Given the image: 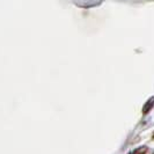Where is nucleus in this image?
Instances as JSON below:
<instances>
[{
	"label": "nucleus",
	"mask_w": 154,
	"mask_h": 154,
	"mask_svg": "<svg viewBox=\"0 0 154 154\" xmlns=\"http://www.w3.org/2000/svg\"><path fill=\"white\" fill-rule=\"evenodd\" d=\"M154 107V96H152V97H149L148 100H147V102L143 106V114L144 115H147L152 109H153Z\"/></svg>",
	"instance_id": "nucleus-1"
},
{
	"label": "nucleus",
	"mask_w": 154,
	"mask_h": 154,
	"mask_svg": "<svg viewBox=\"0 0 154 154\" xmlns=\"http://www.w3.org/2000/svg\"><path fill=\"white\" fill-rule=\"evenodd\" d=\"M153 138H154V132H153Z\"/></svg>",
	"instance_id": "nucleus-3"
},
{
	"label": "nucleus",
	"mask_w": 154,
	"mask_h": 154,
	"mask_svg": "<svg viewBox=\"0 0 154 154\" xmlns=\"http://www.w3.org/2000/svg\"><path fill=\"white\" fill-rule=\"evenodd\" d=\"M147 148L146 146H140V147H138V148H136L133 152H131L130 154H146V152H147Z\"/></svg>",
	"instance_id": "nucleus-2"
}]
</instances>
